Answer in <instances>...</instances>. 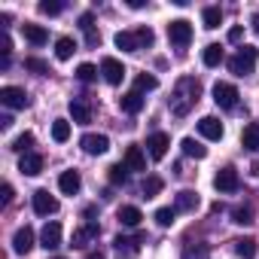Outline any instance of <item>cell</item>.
Here are the masks:
<instances>
[{
    "label": "cell",
    "mask_w": 259,
    "mask_h": 259,
    "mask_svg": "<svg viewBox=\"0 0 259 259\" xmlns=\"http://www.w3.org/2000/svg\"><path fill=\"white\" fill-rule=\"evenodd\" d=\"M195 101H198V82H195L192 76H183V79L177 82V95L171 98V110H174L177 116H186V110H189Z\"/></svg>",
    "instance_id": "obj_1"
},
{
    "label": "cell",
    "mask_w": 259,
    "mask_h": 259,
    "mask_svg": "<svg viewBox=\"0 0 259 259\" xmlns=\"http://www.w3.org/2000/svg\"><path fill=\"white\" fill-rule=\"evenodd\" d=\"M256 58H259V49H256V46H241V52H238L235 58H229V70H232L235 76H247V73H253Z\"/></svg>",
    "instance_id": "obj_2"
},
{
    "label": "cell",
    "mask_w": 259,
    "mask_h": 259,
    "mask_svg": "<svg viewBox=\"0 0 259 259\" xmlns=\"http://www.w3.org/2000/svg\"><path fill=\"white\" fill-rule=\"evenodd\" d=\"M0 104L10 107V110H25L31 101H28L25 89H19V85H4V89H0Z\"/></svg>",
    "instance_id": "obj_3"
},
{
    "label": "cell",
    "mask_w": 259,
    "mask_h": 259,
    "mask_svg": "<svg viewBox=\"0 0 259 259\" xmlns=\"http://www.w3.org/2000/svg\"><path fill=\"white\" fill-rule=\"evenodd\" d=\"M168 40L174 43V46H189V40H192V25L186 22V19H174L171 25H168Z\"/></svg>",
    "instance_id": "obj_4"
},
{
    "label": "cell",
    "mask_w": 259,
    "mask_h": 259,
    "mask_svg": "<svg viewBox=\"0 0 259 259\" xmlns=\"http://www.w3.org/2000/svg\"><path fill=\"white\" fill-rule=\"evenodd\" d=\"M213 101H217V107H223V110H235V107H238V89H235L232 82H217V85H213Z\"/></svg>",
    "instance_id": "obj_5"
},
{
    "label": "cell",
    "mask_w": 259,
    "mask_h": 259,
    "mask_svg": "<svg viewBox=\"0 0 259 259\" xmlns=\"http://www.w3.org/2000/svg\"><path fill=\"white\" fill-rule=\"evenodd\" d=\"M213 186H217V192H238V186H241L238 171H235L232 165L220 168V171H217V177H213Z\"/></svg>",
    "instance_id": "obj_6"
},
{
    "label": "cell",
    "mask_w": 259,
    "mask_h": 259,
    "mask_svg": "<svg viewBox=\"0 0 259 259\" xmlns=\"http://www.w3.org/2000/svg\"><path fill=\"white\" fill-rule=\"evenodd\" d=\"M168 147H171V138H168L165 132H156V135L147 138V153H150V159H156V162L168 156Z\"/></svg>",
    "instance_id": "obj_7"
},
{
    "label": "cell",
    "mask_w": 259,
    "mask_h": 259,
    "mask_svg": "<svg viewBox=\"0 0 259 259\" xmlns=\"http://www.w3.org/2000/svg\"><path fill=\"white\" fill-rule=\"evenodd\" d=\"M55 210H58V198L49 195V189H37V192H34V213L49 217V213H55Z\"/></svg>",
    "instance_id": "obj_8"
},
{
    "label": "cell",
    "mask_w": 259,
    "mask_h": 259,
    "mask_svg": "<svg viewBox=\"0 0 259 259\" xmlns=\"http://www.w3.org/2000/svg\"><path fill=\"white\" fill-rule=\"evenodd\" d=\"M101 73H104V79H107L110 85H119V82L125 79V67H122L119 58H104V61H101Z\"/></svg>",
    "instance_id": "obj_9"
},
{
    "label": "cell",
    "mask_w": 259,
    "mask_h": 259,
    "mask_svg": "<svg viewBox=\"0 0 259 259\" xmlns=\"http://www.w3.org/2000/svg\"><path fill=\"white\" fill-rule=\"evenodd\" d=\"M79 144H82V150H85L89 156H104V153L110 150V138H107V135H85Z\"/></svg>",
    "instance_id": "obj_10"
},
{
    "label": "cell",
    "mask_w": 259,
    "mask_h": 259,
    "mask_svg": "<svg viewBox=\"0 0 259 259\" xmlns=\"http://www.w3.org/2000/svg\"><path fill=\"white\" fill-rule=\"evenodd\" d=\"M198 132H201V138H207V141H220V138H223V122H220L217 116H201V119H198Z\"/></svg>",
    "instance_id": "obj_11"
},
{
    "label": "cell",
    "mask_w": 259,
    "mask_h": 259,
    "mask_svg": "<svg viewBox=\"0 0 259 259\" xmlns=\"http://www.w3.org/2000/svg\"><path fill=\"white\" fill-rule=\"evenodd\" d=\"M40 244H43L46 250H58V247H61V226H58L55 220L43 226V232H40Z\"/></svg>",
    "instance_id": "obj_12"
},
{
    "label": "cell",
    "mask_w": 259,
    "mask_h": 259,
    "mask_svg": "<svg viewBox=\"0 0 259 259\" xmlns=\"http://www.w3.org/2000/svg\"><path fill=\"white\" fill-rule=\"evenodd\" d=\"M31 247H34V229H31V226H22V229L13 235V250H16L19 256H25V253H31Z\"/></svg>",
    "instance_id": "obj_13"
},
{
    "label": "cell",
    "mask_w": 259,
    "mask_h": 259,
    "mask_svg": "<svg viewBox=\"0 0 259 259\" xmlns=\"http://www.w3.org/2000/svg\"><path fill=\"white\" fill-rule=\"evenodd\" d=\"M58 189H61L64 195H76V192L82 189V177H79V171H64V174L58 177Z\"/></svg>",
    "instance_id": "obj_14"
},
{
    "label": "cell",
    "mask_w": 259,
    "mask_h": 259,
    "mask_svg": "<svg viewBox=\"0 0 259 259\" xmlns=\"http://www.w3.org/2000/svg\"><path fill=\"white\" fill-rule=\"evenodd\" d=\"M195 207H198V192H192V189L177 192V198H174V210L177 213H192Z\"/></svg>",
    "instance_id": "obj_15"
},
{
    "label": "cell",
    "mask_w": 259,
    "mask_h": 259,
    "mask_svg": "<svg viewBox=\"0 0 259 259\" xmlns=\"http://www.w3.org/2000/svg\"><path fill=\"white\" fill-rule=\"evenodd\" d=\"M98 232H101V229H98V223H92V220H89L82 229H76V232H73V238H70V247H85L92 238H98Z\"/></svg>",
    "instance_id": "obj_16"
},
{
    "label": "cell",
    "mask_w": 259,
    "mask_h": 259,
    "mask_svg": "<svg viewBox=\"0 0 259 259\" xmlns=\"http://www.w3.org/2000/svg\"><path fill=\"white\" fill-rule=\"evenodd\" d=\"M125 165H128V171H147V156L138 144L125 150Z\"/></svg>",
    "instance_id": "obj_17"
},
{
    "label": "cell",
    "mask_w": 259,
    "mask_h": 259,
    "mask_svg": "<svg viewBox=\"0 0 259 259\" xmlns=\"http://www.w3.org/2000/svg\"><path fill=\"white\" fill-rule=\"evenodd\" d=\"M19 171L28 174V177H37V174L43 171V156H40V153H28V156H22Z\"/></svg>",
    "instance_id": "obj_18"
},
{
    "label": "cell",
    "mask_w": 259,
    "mask_h": 259,
    "mask_svg": "<svg viewBox=\"0 0 259 259\" xmlns=\"http://www.w3.org/2000/svg\"><path fill=\"white\" fill-rule=\"evenodd\" d=\"M141 220H144L141 207H135V204H122V207H119V223H122V226L135 229V226H141Z\"/></svg>",
    "instance_id": "obj_19"
},
{
    "label": "cell",
    "mask_w": 259,
    "mask_h": 259,
    "mask_svg": "<svg viewBox=\"0 0 259 259\" xmlns=\"http://www.w3.org/2000/svg\"><path fill=\"white\" fill-rule=\"evenodd\" d=\"M113 43H116V49H122V52H138V49H141V40H138V34H132V31H119V34L113 37Z\"/></svg>",
    "instance_id": "obj_20"
},
{
    "label": "cell",
    "mask_w": 259,
    "mask_h": 259,
    "mask_svg": "<svg viewBox=\"0 0 259 259\" xmlns=\"http://www.w3.org/2000/svg\"><path fill=\"white\" fill-rule=\"evenodd\" d=\"M119 104H122L125 113H141V110H144V95H141L138 89H132V92H125V95L119 98Z\"/></svg>",
    "instance_id": "obj_21"
},
{
    "label": "cell",
    "mask_w": 259,
    "mask_h": 259,
    "mask_svg": "<svg viewBox=\"0 0 259 259\" xmlns=\"http://www.w3.org/2000/svg\"><path fill=\"white\" fill-rule=\"evenodd\" d=\"M70 116H73V122H79V125L92 122V110H89V104H85L82 98H73V101H70Z\"/></svg>",
    "instance_id": "obj_22"
},
{
    "label": "cell",
    "mask_w": 259,
    "mask_h": 259,
    "mask_svg": "<svg viewBox=\"0 0 259 259\" xmlns=\"http://www.w3.org/2000/svg\"><path fill=\"white\" fill-rule=\"evenodd\" d=\"M241 144L250 150V153H259V122H250L244 128V135H241Z\"/></svg>",
    "instance_id": "obj_23"
},
{
    "label": "cell",
    "mask_w": 259,
    "mask_h": 259,
    "mask_svg": "<svg viewBox=\"0 0 259 259\" xmlns=\"http://www.w3.org/2000/svg\"><path fill=\"white\" fill-rule=\"evenodd\" d=\"M22 34H25V40L34 43V46H43V43L49 40L46 28H40V25H22Z\"/></svg>",
    "instance_id": "obj_24"
},
{
    "label": "cell",
    "mask_w": 259,
    "mask_h": 259,
    "mask_svg": "<svg viewBox=\"0 0 259 259\" xmlns=\"http://www.w3.org/2000/svg\"><path fill=\"white\" fill-rule=\"evenodd\" d=\"M201 61H204V67H220V64H223V46H220V43H210V46H204V52H201Z\"/></svg>",
    "instance_id": "obj_25"
},
{
    "label": "cell",
    "mask_w": 259,
    "mask_h": 259,
    "mask_svg": "<svg viewBox=\"0 0 259 259\" xmlns=\"http://www.w3.org/2000/svg\"><path fill=\"white\" fill-rule=\"evenodd\" d=\"M201 22H204L207 31L220 28V22H223V10H220V7H204V10H201Z\"/></svg>",
    "instance_id": "obj_26"
},
{
    "label": "cell",
    "mask_w": 259,
    "mask_h": 259,
    "mask_svg": "<svg viewBox=\"0 0 259 259\" xmlns=\"http://www.w3.org/2000/svg\"><path fill=\"white\" fill-rule=\"evenodd\" d=\"M73 52H76L73 37H58V40H55V55H58V61H67Z\"/></svg>",
    "instance_id": "obj_27"
},
{
    "label": "cell",
    "mask_w": 259,
    "mask_h": 259,
    "mask_svg": "<svg viewBox=\"0 0 259 259\" xmlns=\"http://www.w3.org/2000/svg\"><path fill=\"white\" fill-rule=\"evenodd\" d=\"M180 147H183V153H186V156H192V159H204V156H207V147H201L195 138H183V141H180Z\"/></svg>",
    "instance_id": "obj_28"
},
{
    "label": "cell",
    "mask_w": 259,
    "mask_h": 259,
    "mask_svg": "<svg viewBox=\"0 0 259 259\" xmlns=\"http://www.w3.org/2000/svg\"><path fill=\"white\" fill-rule=\"evenodd\" d=\"M235 244V253L241 256V259H253L256 256V241L253 238H238V241H232Z\"/></svg>",
    "instance_id": "obj_29"
},
{
    "label": "cell",
    "mask_w": 259,
    "mask_h": 259,
    "mask_svg": "<svg viewBox=\"0 0 259 259\" xmlns=\"http://www.w3.org/2000/svg\"><path fill=\"white\" fill-rule=\"evenodd\" d=\"M67 138H70V122L67 119H55L52 122V141L55 144H64Z\"/></svg>",
    "instance_id": "obj_30"
},
{
    "label": "cell",
    "mask_w": 259,
    "mask_h": 259,
    "mask_svg": "<svg viewBox=\"0 0 259 259\" xmlns=\"http://www.w3.org/2000/svg\"><path fill=\"white\" fill-rule=\"evenodd\" d=\"M232 223L250 226V223H253V204H238V207L232 210Z\"/></svg>",
    "instance_id": "obj_31"
},
{
    "label": "cell",
    "mask_w": 259,
    "mask_h": 259,
    "mask_svg": "<svg viewBox=\"0 0 259 259\" xmlns=\"http://www.w3.org/2000/svg\"><path fill=\"white\" fill-rule=\"evenodd\" d=\"M162 189H165V180L162 177H147L144 180V198H156Z\"/></svg>",
    "instance_id": "obj_32"
},
{
    "label": "cell",
    "mask_w": 259,
    "mask_h": 259,
    "mask_svg": "<svg viewBox=\"0 0 259 259\" xmlns=\"http://www.w3.org/2000/svg\"><path fill=\"white\" fill-rule=\"evenodd\" d=\"M141 241H144L141 235H138V238H122V235H119V238H116L113 244H116V250H119V253H135Z\"/></svg>",
    "instance_id": "obj_33"
},
{
    "label": "cell",
    "mask_w": 259,
    "mask_h": 259,
    "mask_svg": "<svg viewBox=\"0 0 259 259\" xmlns=\"http://www.w3.org/2000/svg\"><path fill=\"white\" fill-rule=\"evenodd\" d=\"M156 85H159V79H156L153 73H141V76L135 79V89H138L141 95H144V92H153Z\"/></svg>",
    "instance_id": "obj_34"
},
{
    "label": "cell",
    "mask_w": 259,
    "mask_h": 259,
    "mask_svg": "<svg viewBox=\"0 0 259 259\" xmlns=\"http://www.w3.org/2000/svg\"><path fill=\"white\" fill-rule=\"evenodd\" d=\"M31 147H34V135L31 132H25V135H19L16 141H13V150H19V153H31Z\"/></svg>",
    "instance_id": "obj_35"
},
{
    "label": "cell",
    "mask_w": 259,
    "mask_h": 259,
    "mask_svg": "<svg viewBox=\"0 0 259 259\" xmlns=\"http://www.w3.org/2000/svg\"><path fill=\"white\" fill-rule=\"evenodd\" d=\"M125 180H128V165H125V162L113 165V168H110V183L119 186V183H125Z\"/></svg>",
    "instance_id": "obj_36"
},
{
    "label": "cell",
    "mask_w": 259,
    "mask_h": 259,
    "mask_svg": "<svg viewBox=\"0 0 259 259\" xmlns=\"http://www.w3.org/2000/svg\"><path fill=\"white\" fill-rule=\"evenodd\" d=\"M174 217H177L174 207H159V210H156V223H159L162 229H168V226L174 223Z\"/></svg>",
    "instance_id": "obj_37"
},
{
    "label": "cell",
    "mask_w": 259,
    "mask_h": 259,
    "mask_svg": "<svg viewBox=\"0 0 259 259\" xmlns=\"http://www.w3.org/2000/svg\"><path fill=\"white\" fill-rule=\"evenodd\" d=\"M25 67H28V70H34V73H40V76H46V73H49V64H46L43 58H25Z\"/></svg>",
    "instance_id": "obj_38"
},
{
    "label": "cell",
    "mask_w": 259,
    "mask_h": 259,
    "mask_svg": "<svg viewBox=\"0 0 259 259\" xmlns=\"http://www.w3.org/2000/svg\"><path fill=\"white\" fill-rule=\"evenodd\" d=\"M95 76H98V67H95V64H79V67H76V79L92 82Z\"/></svg>",
    "instance_id": "obj_39"
},
{
    "label": "cell",
    "mask_w": 259,
    "mask_h": 259,
    "mask_svg": "<svg viewBox=\"0 0 259 259\" xmlns=\"http://www.w3.org/2000/svg\"><path fill=\"white\" fill-rule=\"evenodd\" d=\"M183 259H210V250L198 244V247H189V250L183 253Z\"/></svg>",
    "instance_id": "obj_40"
},
{
    "label": "cell",
    "mask_w": 259,
    "mask_h": 259,
    "mask_svg": "<svg viewBox=\"0 0 259 259\" xmlns=\"http://www.w3.org/2000/svg\"><path fill=\"white\" fill-rule=\"evenodd\" d=\"M64 10V4H55V0H43V4H40V13L43 16H58Z\"/></svg>",
    "instance_id": "obj_41"
},
{
    "label": "cell",
    "mask_w": 259,
    "mask_h": 259,
    "mask_svg": "<svg viewBox=\"0 0 259 259\" xmlns=\"http://www.w3.org/2000/svg\"><path fill=\"white\" fill-rule=\"evenodd\" d=\"M135 34H138V40H141V49H147V46H153V40H156V34H153L150 28H138Z\"/></svg>",
    "instance_id": "obj_42"
},
{
    "label": "cell",
    "mask_w": 259,
    "mask_h": 259,
    "mask_svg": "<svg viewBox=\"0 0 259 259\" xmlns=\"http://www.w3.org/2000/svg\"><path fill=\"white\" fill-rule=\"evenodd\" d=\"M241 37H244V28H241V25H235V28L229 31V43H241Z\"/></svg>",
    "instance_id": "obj_43"
},
{
    "label": "cell",
    "mask_w": 259,
    "mask_h": 259,
    "mask_svg": "<svg viewBox=\"0 0 259 259\" xmlns=\"http://www.w3.org/2000/svg\"><path fill=\"white\" fill-rule=\"evenodd\" d=\"M0 52H4V58H10V52H13V40L4 34V40H0Z\"/></svg>",
    "instance_id": "obj_44"
},
{
    "label": "cell",
    "mask_w": 259,
    "mask_h": 259,
    "mask_svg": "<svg viewBox=\"0 0 259 259\" xmlns=\"http://www.w3.org/2000/svg\"><path fill=\"white\" fill-rule=\"evenodd\" d=\"M85 43H89V46H98V43H101V37L95 34V28H92V31H85Z\"/></svg>",
    "instance_id": "obj_45"
},
{
    "label": "cell",
    "mask_w": 259,
    "mask_h": 259,
    "mask_svg": "<svg viewBox=\"0 0 259 259\" xmlns=\"http://www.w3.org/2000/svg\"><path fill=\"white\" fill-rule=\"evenodd\" d=\"M0 198H4V204L13 201V186H10V183H4V195H0Z\"/></svg>",
    "instance_id": "obj_46"
},
{
    "label": "cell",
    "mask_w": 259,
    "mask_h": 259,
    "mask_svg": "<svg viewBox=\"0 0 259 259\" xmlns=\"http://www.w3.org/2000/svg\"><path fill=\"white\" fill-rule=\"evenodd\" d=\"M85 259H107V256H104V253H101V250H95V253H89V256H85Z\"/></svg>",
    "instance_id": "obj_47"
},
{
    "label": "cell",
    "mask_w": 259,
    "mask_h": 259,
    "mask_svg": "<svg viewBox=\"0 0 259 259\" xmlns=\"http://www.w3.org/2000/svg\"><path fill=\"white\" fill-rule=\"evenodd\" d=\"M55 259H64V256H55Z\"/></svg>",
    "instance_id": "obj_48"
}]
</instances>
